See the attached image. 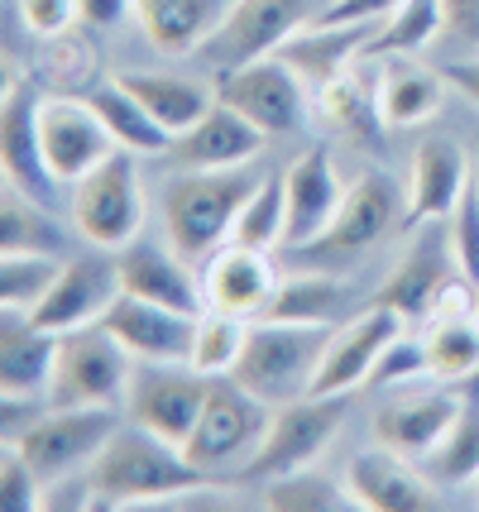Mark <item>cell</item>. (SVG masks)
<instances>
[{
    "mask_svg": "<svg viewBox=\"0 0 479 512\" xmlns=\"http://www.w3.org/2000/svg\"><path fill=\"white\" fill-rule=\"evenodd\" d=\"M283 192H288V235H283V249L293 254H307L321 235L331 230L336 211L345 201V182L336 173L331 154L312 144L283 168Z\"/></svg>",
    "mask_w": 479,
    "mask_h": 512,
    "instance_id": "obj_17",
    "label": "cell"
},
{
    "mask_svg": "<svg viewBox=\"0 0 479 512\" xmlns=\"http://www.w3.org/2000/svg\"><path fill=\"white\" fill-rule=\"evenodd\" d=\"M135 374V355L101 321L58 335V359L48 379L53 407H125V388Z\"/></svg>",
    "mask_w": 479,
    "mask_h": 512,
    "instance_id": "obj_6",
    "label": "cell"
},
{
    "mask_svg": "<svg viewBox=\"0 0 479 512\" xmlns=\"http://www.w3.org/2000/svg\"><path fill=\"white\" fill-rule=\"evenodd\" d=\"M470 182H475V168H470L465 144L451 139V134H427L412 149L408 182H403V192H408V225L446 221Z\"/></svg>",
    "mask_w": 479,
    "mask_h": 512,
    "instance_id": "obj_21",
    "label": "cell"
},
{
    "mask_svg": "<svg viewBox=\"0 0 479 512\" xmlns=\"http://www.w3.org/2000/svg\"><path fill=\"white\" fill-rule=\"evenodd\" d=\"M139 0H77V10H82V20L92 24V29H115V24H125L135 15Z\"/></svg>",
    "mask_w": 479,
    "mask_h": 512,
    "instance_id": "obj_48",
    "label": "cell"
},
{
    "mask_svg": "<svg viewBox=\"0 0 479 512\" xmlns=\"http://www.w3.org/2000/svg\"><path fill=\"white\" fill-rule=\"evenodd\" d=\"M120 264V288L144 302H163L178 307L187 316L206 312V292H202V264H192L183 249L154 245V240H130L125 249H115Z\"/></svg>",
    "mask_w": 479,
    "mask_h": 512,
    "instance_id": "obj_18",
    "label": "cell"
},
{
    "mask_svg": "<svg viewBox=\"0 0 479 512\" xmlns=\"http://www.w3.org/2000/svg\"><path fill=\"white\" fill-rule=\"evenodd\" d=\"M398 225H408V192L388 173H360L345 187V201L336 211V221H331V230L307 254L326 259V264H350V259L369 254L374 245H384Z\"/></svg>",
    "mask_w": 479,
    "mask_h": 512,
    "instance_id": "obj_10",
    "label": "cell"
},
{
    "mask_svg": "<svg viewBox=\"0 0 479 512\" xmlns=\"http://www.w3.org/2000/svg\"><path fill=\"white\" fill-rule=\"evenodd\" d=\"M345 412H350V393H307V398L274 407V422L259 455L250 460L245 479L254 484H269L278 474H293L302 465H317L326 446L336 441Z\"/></svg>",
    "mask_w": 479,
    "mask_h": 512,
    "instance_id": "obj_8",
    "label": "cell"
},
{
    "mask_svg": "<svg viewBox=\"0 0 479 512\" xmlns=\"http://www.w3.org/2000/svg\"><path fill=\"white\" fill-rule=\"evenodd\" d=\"M58 268V254H0V312H34Z\"/></svg>",
    "mask_w": 479,
    "mask_h": 512,
    "instance_id": "obj_40",
    "label": "cell"
},
{
    "mask_svg": "<svg viewBox=\"0 0 479 512\" xmlns=\"http://www.w3.org/2000/svg\"><path fill=\"white\" fill-rule=\"evenodd\" d=\"M436 34H446V0H403L365 44L369 58L384 53H422Z\"/></svg>",
    "mask_w": 479,
    "mask_h": 512,
    "instance_id": "obj_39",
    "label": "cell"
},
{
    "mask_svg": "<svg viewBox=\"0 0 479 512\" xmlns=\"http://www.w3.org/2000/svg\"><path fill=\"white\" fill-rule=\"evenodd\" d=\"M39 134H44V158L58 187H72L77 178H87L101 158H111L120 149L92 101L63 96V91L39 101Z\"/></svg>",
    "mask_w": 479,
    "mask_h": 512,
    "instance_id": "obj_14",
    "label": "cell"
},
{
    "mask_svg": "<svg viewBox=\"0 0 479 512\" xmlns=\"http://www.w3.org/2000/svg\"><path fill=\"white\" fill-rule=\"evenodd\" d=\"M475 187H479V168H475Z\"/></svg>",
    "mask_w": 479,
    "mask_h": 512,
    "instance_id": "obj_51",
    "label": "cell"
},
{
    "mask_svg": "<svg viewBox=\"0 0 479 512\" xmlns=\"http://www.w3.org/2000/svg\"><path fill=\"white\" fill-rule=\"evenodd\" d=\"M422 379H432L427 340H422V331L412 335V326H403V331L388 340V350L379 355V364H374L369 388H408V383H422Z\"/></svg>",
    "mask_w": 479,
    "mask_h": 512,
    "instance_id": "obj_42",
    "label": "cell"
},
{
    "mask_svg": "<svg viewBox=\"0 0 479 512\" xmlns=\"http://www.w3.org/2000/svg\"><path fill=\"white\" fill-rule=\"evenodd\" d=\"M427 340V364H432V379L441 383H465L475 379L479 369V312L475 316H436L427 326H417Z\"/></svg>",
    "mask_w": 479,
    "mask_h": 512,
    "instance_id": "obj_34",
    "label": "cell"
},
{
    "mask_svg": "<svg viewBox=\"0 0 479 512\" xmlns=\"http://www.w3.org/2000/svg\"><path fill=\"white\" fill-rule=\"evenodd\" d=\"M216 96L226 106H235L245 120H254L269 139L297 134L307 125V115L317 111L307 77L283 53H264V58H250V63L216 67Z\"/></svg>",
    "mask_w": 479,
    "mask_h": 512,
    "instance_id": "obj_7",
    "label": "cell"
},
{
    "mask_svg": "<svg viewBox=\"0 0 479 512\" xmlns=\"http://www.w3.org/2000/svg\"><path fill=\"white\" fill-rule=\"evenodd\" d=\"M264 144H269V134L254 120H245L226 101H216L192 130L168 144V154L178 168H240V163H254L264 154Z\"/></svg>",
    "mask_w": 479,
    "mask_h": 512,
    "instance_id": "obj_24",
    "label": "cell"
},
{
    "mask_svg": "<svg viewBox=\"0 0 479 512\" xmlns=\"http://www.w3.org/2000/svg\"><path fill=\"white\" fill-rule=\"evenodd\" d=\"M206 393H211V379L197 374L192 364H135L125 388V417L168 446H187L206 407Z\"/></svg>",
    "mask_w": 479,
    "mask_h": 512,
    "instance_id": "obj_11",
    "label": "cell"
},
{
    "mask_svg": "<svg viewBox=\"0 0 479 512\" xmlns=\"http://www.w3.org/2000/svg\"><path fill=\"white\" fill-rule=\"evenodd\" d=\"M39 87L10 77L0 96V173L5 187H20L34 201L58 197V178L48 173L44 134H39Z\"/></svg>",
    "mask_w": 479,
    "mask_h": 512,
    "instance_id": "obj_16",
    "label": "cell"
},
{
    "mask_svg": "<svg viewBox=\"0 0 479 512\" xmlns=\"http://www.w3.org/2000/svg\"><path fill=\"white\" fill-rule=\"evenodd\" d=\"M403 0H331L317 24H384Z\"/></svg>",
    "mask_w": 479,
    "mask_h": 512,
    "instance_id": "obj_46",
    "label": "cell"
},
{
    "mask_svg": "<svg viewBox=\"0 0 479 512\" xmlns=\"http://www.w3.org/2000/svg\"><path fill=\"white\" fill-rule=\"evenodd\" d=\"M264 508L274 512H345L360 508L345 479H331L326 469L302 465L293 474H278L264 484Z\"/></svg>",
    "mask_w": 479,
    "mask_h": 512,
    "instance_id": "obj_36",
    "label": "cell"
},
{
    "mask_svg": "<svg viewBox=\"0 0 479 512\" xmlns=\"http://www.w3.org/2000/svg\"><path fill=\"white\" fill-rule=\"evenodd\" d=\"M317 115L331 120L336 130H350V134H369L374 125H384L379 115V67L369 53H360L355 63H345L341 72H331L317 91Z\"/></svg>",
    "mask_w": 479,
    "mask_h": 512,
    "instance_id": "obj_30",
    "label": "cell"
},
{
    "mask_svg": "<svg viewBox=\"0 0 479 512\" xmlns=\"http://www.w3.org/2000/svg\"><path fill=\"white\" fill-rule=\"evenodd\" d=\"M422 474L436 489H460V484H479V398H465L460 417L451 431L432 446V455L422 460Z\"/></svg>",
    "mask_w": 479,
    "mask_h": 512,
    "instance_id": "obj_35",
    "label": "cell"
},
{
    "mask_svg": "<svg viewBox=\"0 0 479 512\" xmlns=\"http://www.w3.org/2000/svg\"><path fill=\"white\" fill-rule=\"evenodd\" d=\"M0 508L10 512L44 508V479L15 446H0Z\"/></svg>",
    "mask_w": 479,
    "mask_h": 512,
    "instance_id": "obj_44",
    "label": "cell"
},
{
    "mask_svg": "<svg viewBox=\"0 0 479 512\" xmlns=\"http://www.w3.org/2000/svg\"><path fill=\"white\" fill-rule=\"evenodd\" d=\"M326 5L331 0H240L230 10V20L221 24V34L211 44H202V58L211 67H230L278 53L293 34L312 29Z\"/></svg>",
    "mask_w": 479,
    "mask_h": 512,
    "instance_id": "obj_12",
    "label": "cell"
},
{
    "mask_svg": "<svg viewBox=\"0 0 479 512\" xmlns=\"http://www.w3.org/2000/svg\"><path fill=\"white\" fill-rule=\"evenodd\" d=\"M278 283H283V268L274 264L269 249H250L226 240L216 254L202 259V292L206 307H216V312H235L245 321H259L269 312Z\"/></svg>",
    "mask_w": 479,
    "mask_h": 512,
    "instance_id": "obj_19",
    "label": "cell"
},
{
    "mask_svg": "<svg viewBox=\"0 0 479 512\" xmlns=\"http://www.w3.org/2000/svg\"><path fill=\"white\" fill-rule=\"evenodd\" d=\"M48 58H44V77L48 87H58L63 96H87L96 77V48L87 34H58V39H44Z\"/></svg>",
    "mask_w": 479,
    "mask_h": 512,
    "instance_id": "obj_41",
    "label": "cell"
},
{
    "mask_svg": "<svg viewBox=\"0 0 479 512\" xmlns=\"http://www.w3.org/2000/svg\"><path fill=\"white\" fill-rule=\"evenodd\" d=\"M345 484H350L355 503L365 512H432V508H441L432 479H427L422 469H412L408 455L379 446V441L369 450H360V455L345 465Z\"/></svg>",
    "mask_w": 479,
    "mask_h": 512,
    "instance_id": "obj_23",
    "label": "cell"
},
{
    "mask_svg": "<svg viewBox=\"0 0 479 512\" xmlns=\"http://www.w3.org/2000/svg\"><path fill=\"white\" fill-rule=\"evenodd\" d=\"M475 493H479V484H475Z\"/></svg>",
    "mask_w": 479,
    "mask_h": 512,
    "instance_id": "obj_52",
    "label": "cell"
},
{
    "mask_svg": "<svg viewBox=\"0 0 479 512\" xmlns=\"http://www.w3.org/2000/svg\"><path fill=\"white\" fill-rule=\"evenodd\" d=\"M403 326L408 321L393 312V307H384V302H374L355 321H341L336 335H331V345H326V359H321L312 393H355V388H365L374 379L379 355L388 350V340L403 331Z\"/></svg>",
    "mask_w": 479,
    "mask_h": 512,
    "instance_id": "obj_22",
    "label": "cell"
},
{
    "mask_svg": "<svg viewBox=\"0 0 479 512\" xmlns=\"http://www.w3.org/2000/svg\"><path fill=\"white\" fill-rule=\"evenodd\" d=\"M345 307H350V288H345L331 268H312V273L283 278L264 316H278V321H317V326H341Z\"/></svg>",
    "mask_w": 479,
    "mask_h": 512,
    "instance_id": "obj_32",
    "label": "cell"
},
{
    "mask_svg": "<svg viewBox=\"0 0 479 512\" xmlns=\"http://www.w3.org/2000/svg\"><path fill=\"white\" fill-rule=\"evenodd\" d=\"M68 235L48 216V201H34L20 187L0 192V254H63Z\"/></svg>",
    "mask_w": 479,
    "mask_h": 512,
    "instance_id": "obj_33",
    "label": "cell"
},
{
    "mask_svg": "<svg viewBox=\"0 0 479 512\" xmlns=\"http://www.w3.org/2000/svg\"><path fill=\"white\" fill-rule=\"evenodd\" d=\"M460 393H465V398H479V369H475V379L465 383V388H460Z\"/></svg>",
    "mask_w": 479,
    "mask_h": 512,
    "instance_id": "obj_50",
    "label": "cell"
},
{
    "mask_svg": "<svg viewBox=\"0 0 479 512\" xmlns=\"http://www.w3.org/2000/svg\"><path fill=\"white\" fill-rule=\"evenodd\" d=\"M374 67H379V115L393 130L422 125L446 106L451 77L427 67L417 53H384V58H374Z\"/></svg>",
    "mask_w": 479,
    "mask_h": 512,
    "instance_id": "obj_25",
    "label": "cell"
},
{
    "mask_svg": "<svg viewBox=\"0 0 479 512\" xmlns=\"http://www.w3.org/2000/svg\"><path fill=\"white\" fill-rule=\"evenodd\" d=\"M120 264H115V249H96V254H77L58 268L53 288L44 292V302L34 307V326H44L53 335H68L77 326H96L106 321V312L120 297Z\"/></svg>",
    "mask_w": 479,
    "mask_h": 512,
    "instance_id": "obj_15",
    "label": "cell"
},
{
    "mask_svg": "<svg viewBox=\"0 0 479 512\" xmlns=\"http://www.w3.org/2000/svg\"><path fill=\"white\" fill-rule=\"evenodd\" d=\"M460 407H465V393H460L456 383H441V379L408 383L403 393H393L374 412V441L398 450V455H408L412 465H422L436 441L451 431Z\"/></svg>",
    "mask_w": 479,
    "mask_h": 512,
    "instance_id": "obj_13",
    "label": "cell"
},
{
    "mask_svg": "<svg viewBox=\"0 0 479 512\" xmlns=\"http://www.w3.org/2000/svg\"><path fill=\"white\" fill-rule=\"evenodd\" d=\"M120 82L135 91L139 101H144V111L159 120L163 130L173 134H187L197 120H202L221 96H216V82H206V77H187V72H149V67H130V72H120Z\"/></svg>",
    "mask_w": 479,
    "mask_h": 512,
    "instance_id": "obj_29",
    "label": "cell"
},
{
    "mask_svg": "<svg viewBox=\"0 0 479 512\" xmlns=\"http://www.w3.org/2000/svg\"><path fill=\"white\" fill-rule=\"evenodd\" d=\"M456 268L451 259V245H446V230H422V240H412L408 254L393 264L388 283L379 288V302L393 307L408 326H422L427 321V307H432V292L441 288V278Z\"/></svg>",
    "mask_w": 479,
    "mask_h": 512,
    "instance_id": "obj_26",
    "label": "cell"
},
{
    "mask_svg": "<svg viewBox=\"0 0 479 512\" xmlns=\"http://www.w3.org/2000/svg\"><path fill=\"white\" fill-rule=\"evenodd\" d=\"M87 101H92L96 115L106 120V130L115 134V144H120V149H135V154H168L173 134H168L154 115L144 111V101H139L135 91L120 82V77H111V82H96V87L87 91Z\"/></svg>",
    "mask_w": 479,
    "mask_h": 512,
    "instance_id": "obj_31",
    "label": "cell"
},
{
    "mask_svg": "<svg viewBox=\"0 0 479 512\" xmlns=\"http://www.w3.org/2000/svg\"><path fill=\"white\" fill-rule=\"evenodd\" d=\"M235 5L240 0H139L135 20L144 24L149 44L159 53L183 58V53H202V44L221 34Z\"/></svg>",
    "mask_w": 479,
    "mask_h": 512,
    "instance_id": "obj_27",
    "label": "cell"
},
{
    "mask_svg": "<svg viewBox=\"0 0 479 512\" xmlns=\"http://www.w3.org/2000/svg\"><path fill=\"white\" fill-rule=\"evenodd\" d=\"M245 340H250V321L235 312H216V307H206L197 316V335H192V369L206 374V379H226L230 369L240 364L245 355Z\"/></svg>",
    "mask_w": 479,
    "mask_h": 512,
    "instance_id": "obj_38",
    "label": "cell"
},
{
    "mask_svg": "<svg viewBox=\"0 0 479 512\" xmlns=\"http://www.w3.org/2000/svg\"><path fill=\"white\" fill-rule=\"evenodd\" d=\"M96 508H139V503H178L192 493H211L216 479L187 460L183 446H168L144 426H120L111 446L96 455Z\"/></svg>",
    "mask_w": 479,
    "mask_h": 512,
    "instance_id": "obj_1",
    "label": "cell"
},
{
    "mask_svg": "<svg viewBox=\"0 0 479 512\" xmlns=\"http://www.w3.org/2000/svg\"><path fill=\"white\" fill-rule=\"evenodd\" d=\"M58 335L34 326L29 312H0V393L48 398Z\"/></svg>",
    "mask_w": 479,
    "mask_h": 512,
    "instance_id": "obj_28",
    "label": "cell"
},
{
    "mask_svg": "<svg viewBox=\"0 0 479 512\" xmlns=\"http://www.w3.org/2000/svg\"><path fill=\"white\" fill-rule=\"evenodd\" d=\"M446 77H451V87L460 91V96H470L479 106V58H460V63L446 67Z\"/></svg>",
    "mask_w": 479,
    "mask_h": 512,
    "instance_id": "obj_49",
    "label": "cell"
},
{
    "mask_svg": "<svg viewBox=\"0 0 479 512\" xmlns=\"http://www.w3.org/2000/svg\"><path fill=\"white\" fill-rule=\"evenodd\" d=\"M446 245H451V259H456L460 273H470L479 283V187L475 182L460 192L456 211L446 216Z\"/></svg>",
    "mask_w": 479,
    "mask_h": 512,
    "instance_id": "obj_43",
    "label": "cell"
},
{
    "mask_svg": "<svg viewBox=\"0 0 479 512\" xmlns=\"http://www.w3.org/2000/svg\"><path fill=\"white\" fill-rule=\"evenodd\" d=\"M446 34L479 48V0H446Z\"/></svg>",
    "mask_w": 479,
    "mask_h": 512,
    "instance_id": "obj_47",
    "label": "cell"
},
{
    "mask_svg": "<svg viewBox=\"0 0 479 512\" xmlns=\"http://www.w3.org/2000/svg\"><path fill=\"white\" fill-rule=\"evenodd\" d=\"M20 15L34 29V39H58V34H68L72 24L82 20L77 0H20Z\"/></svg>",
    "mask_w": 479,
    "mask_h": 512,
    "instance_id": "obj_45",
    "label": "cell"
},
{
    "mask_svg": "<svg viewBox=\"0 0 479 512\" xmlns=\"http://www.w3.org/2000/svg\"><path fill=\"white\" fill-rule=\"evenodd\" d=\"M269 422H274V407L264 398H254L245 383L226 379H211V393H206V407L197 426H192V441H187V460L211 474L216 484L226 479V474H240L245 479V469L250 460L259 455L264 446V436H269Z\"/></svg>",
    "mask_w": 479,
    "mask_h": 512,
    "instance_id": "obj_4",
    "label": "cell"
},
{
    "mask_svg": "<svg viewBox=\"0 0 479 512\" xmlns=\"http://www.w3.org/2000/svg\"><path fill=\"white\" fill-rule=\"evenodd\" d=\"M288 235V192H283V173H264L259 187L250 192V201L240 206V216L230 225V240L250 249H269L278 254Z\"/></svg>",
    "mask_w": 479,
    "mask_h": 512,
    "instance_id": "obj_37",
    "label": "cell"
},
{
    "mask_svg": "<svg viewBox=\"0 0 479 512\" xmlns=\"http://www.w3.org/2000/svg\"><path fill=\"white\" fill-rule=\"evenodd\" d=\"M331 335H336V326L259 316V321H250L245 355L230 369V379L245 383L254 398H264L269 407H288V402L307 398L317 388V369L326 359Z\"/></svg>",
    "mask_w": 479,
    "mask_h": 512,
    "instance_id": "obj_3",
    "label": "cell"
},
{
    "mask_svg": "<svg viewBox=\"0 0 479 512\" xmlns=\"http://www.w3.org/2000/svg\"><path fill=\"white\" fill-rule=\"evenodd\" d=\"M259 168L240 163V168H178L173 178L163 182V230L168 245L183 249L192 264H202L206 254L230 240V225L240 216V206L250 201V192L259 187Z\"/></svg>",
    "mask_w": 479,
    "mask_h": 512,
    "instance_id": "obj_2",
    "label": "cell"
},
{
    "mask_svg": "<svg viewBox=\"0 0 479 512\" xmlns=\"http://www.w3.org/2000/svg\"><path fill=\"white\" fill-rule=\"evenodd\" d=\"M115 431H120L115 407H53L48 402L39 412V422L29 426L20 441H0V446H15L29 465L39 469V479L53 484L63 474L92 469L96 455L111 446Z\"/></svg>",
    "mask_w": 479,
    "mask_h": 512,
    "instance_id": "obj_9",
    "label": "cell"
},
{
    "mask_svg": "<svg viewBox=\"0 0 479 512\" xmlns=\"http://www.w3.org/2000/svg\"><path fill=\"white\" fill-rule=\"evenodd\" d=\"M101 326L135 355V364H187L192 359L197 316L178 312V307H163V302H144V297L120 292Z\"/></svg>",
    "mask_w": 479,
    "mask_h": 512,
    "instance_id": "obj_20",
    "label": "cell"
},
{
    "mask_svg": "<svg viewBox=\"0 0 479 512\" xmlns=\"http://www.w3.org/2000/svg\"><path fill=\"white\" fill-rule=\"evenodd\" d=\"M139 158L135 149H115L111 158H101L87 178H77L72 192V225L77 235L96 249H125L130 240L144 235V182H139Z\"/></svg>",
    "mask_w": 479,
    "mask_h": 512,
    "instance_id": "obj_5",
    "label": "cell"
}]
</instances>
